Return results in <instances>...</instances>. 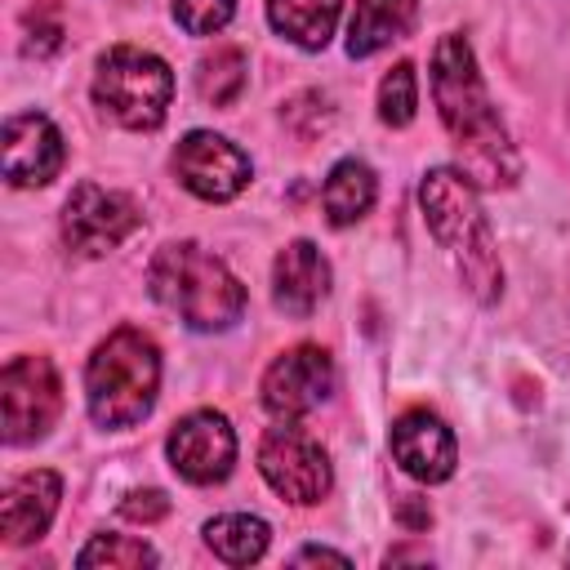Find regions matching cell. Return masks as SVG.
<instances>
[{"instance_id":"6da1fadb","label":"cell","mask_w":570,"mask_h":570,"mask_svg":"<svg viewBox=\"0 0 570 570\" xmlns=\"http://www.w3.org/2000/svg\"><path fill=\"white\" fill-rule=\"evenodd\" d=\"M432 102H436L445 134L459 147L463 174L476 187H512L521 174L517 147H512L508 125L499 120V111L485 94V80L476 71V53L459 31L441 36L432 49Z\"/></svg>"},{"instance_id":"7a4b0ae2","label":"cell","mask_w":570,"mask_h":570,"mask_svg":"<svg viewBox=\"0 0 570 570\" xmlns=\"http://www.w3.org/2000/svg\"><path fill=\"white\" fill-rule=\"evenodd\" d=\"M419 205L428 218V232L436 236V245L450 254L463 289L476 303H499L503 294V263L485 223V209L476 200V187L468 174L459 169H428L419 183Z\"/></svg>"},{"instance_id":"3957f363","label":"cell","mask_w":570,"mask_h":570,"mask_svg":"<svg viewBox=\"0 0 570 570\" xmlns=\"http://www.w3.org/2000/svg\"><path fill=\"white\" fill-rule=\"evenodd\" d=\"M147 289L160 307H169L191 330H232L245 312V285L232 276L223 258L200 249L196 240H174L156 249L147 267Z\"/></svg>"},{"instance_id":"277c9868","label":"cell","mask_w":570,"mask_h":570,"mask_svg":"<svg viewBox=\"0 0 570 570\" xmlns=\"http://www.w3.org/2000/svg\"><path fill=\"white\" fill-rule=\"evenodd\" d=\"M156 392H160V352H156V343L134 325L111 330L85 365L89 419L98 428H134L151 414Z\"/></svg>"},{"instance_id":"5b68a950","label":"cell","mask_w":570,"mask_h":570,"mask_svg":"<svg viewBox=\"0 0 570 570\" xmlns=\"http://www.w3.org/2000/svg\"><path fill=\"white\" fill-rule=\"evenodd\" d=\"M169 98H174V71L160 53L138 49V45H111L98 58L94 102L116 125H125L134 134L160 129V120L169 111Z\"/></svg>"},{"instance_id":"8992f818","label":"cell","mask_w":570,"mask_h":570,"mask_svg":"<svg viewBox=\"0 0 570 570\" xmlns=\"http://www.w3.org/2000/svg\"><path fill=\"white\" fill-rule=\"evenodd\" d=\"M258 472H263V481L281 499H289L298 508L321 503L330 494V485H334L325 445L307 428H298L294 419H281L276 428L263 432V441H258Z\"/></svg>"},{"instance_id":"52a82bcc","label":"cell","mask_w":570,"mask_h":570,"mask_svg":"<svg viewBox=\"0 0 570 570\" xmlns=\"http://www.w3.org/2000/svg\"><path fill=\"white\" fill-rule=\"evenodd\" d=\"M0 410H4V441L31 445L40 441L62 414V379L49 356H13L0 370Z\"/></svg>"},{"instance_id":"ba28073f","label":"cell","mask_w":570,"mask_h":570,"mask_svg":"<svg viewBox=\"0 0 570 570\" xmlns=\"http://www.w3.org/2000/svg\"><path fill=\"white\" fill-rule=\"evenodd\" d=\"M142 227V209L134 196L98 187V183H80L71 187L67 205H62V240L71 254L80 258H102L116 245H125L134 232Z\"/></svg>"},{"instance_id":"9c48e42d","label":"cell","mask_w":570,"mask_h":570,"mask_svg":"<svg viewBox=\"0 0 570 570\" xmlns=\"http://www.w3.org/2000/svg\"><path fill=\"white\" fill-rule=\"evenodd\" d=\"M174 174L191 196H200L209 205H223V200L240 196L249 187V178H254L249 156L232 138H223L214 129L183 134V142L174 147Z\"/></svg>"},{"instance_id":"30bf717a","label":"cell","mask_w":570,"mask_h":570,"mask_svg":"<svg viewBox=\"0 0 570 570\" xmlns=\"http://www.w3.org/2000/svg\"><path fill=\"white\" fill-rule=\"evenodd\" d=\"M338 387V370H334V356L316 343H298L289 352H281L267 374H263V405L276 414V419H303L312 414L316 405L330 401V392Z\"/></svg>"},{"instance_id":"8fae6325","label":"cell","mask_w":570,"mask_h":570,"mask_svg":"<svg viewBox=\"0 0 570 570\" xmlns=\"http://www.w3.org/2000/svg\"><path fill=\"white\" fill-rule=\"evenodd\" d=\"M165 454L174 463V472L191 485H218L232 476L236 463V432L227 423V414L218 410H191L169 428Z\"/></svg>"},{"instance_id":"7c38bea8","label":"cell","mask_w":570,"mask_h":570,"mask_svg":"<svg viewBox=\"0 0 570 570\" xmlns=\"http://www.w3.org/2000/svg\"><path fill=\"white\" fill-rule=\"evenodd\" d=\"M67 160L62 134L45 111H13L4 120V178L13 187H45Z\"/></svg>"},{"instance_id":"4fadbf2b","label":"cell","mask_w":570,"mask_h":570,"mask_svg":"<svg viewBox=\"0 0 570 570\" xmlns=\"http://www.w3.org/2000/svg\"><path fill=\"white\" fill-rule=\"evenodd\" d=\"M392 459L414 476V481H450L454 468H459V445H454V432L445 428L441 414L432 410H405L396 414L392 423Z\"/></svg>"},{"instance_id":"5bb4252c","label":"cell","mask_w":570,"mask_h":570,"mask_svg":"<svg viewBox=\"0 0 570 570\" xmlns=\"http://www.w3.org/2000/svg\"><path fill=\"white\" fill-rule=\"evenodd\" d=\"M325 294H330V263H325V254L312 240H289L276 254V263H272V303L285 316L303 321V316H312L321 307Z\"/></svg>"},{"instance_id":"9a60e30c","label":"cell","mask_w":570,"mask_h":570,"mask_svg":"<svg viewBox=\"0 0 570 570\" xmlns=\"http://www.w3.org/2000/svg\"><path fill=\"white\" fill-rule=\"evenodd\" d=\"M58 499H62V481L58 472L49 468H31L22 476L9 481L4 490V503H0V534L9 548H22L31 539H40L58 512Z\"/></svg>"},{"instance_id":"2e32d148","label":"cell","mask_w":570,"mask_h":570,"mask_svg":"<svg viewBox=\"0 0 570 570\" xmlns=\"http://www.w3.org/2000/svg\"><path fill=\"white\" fill-rule=\"evenodd\" d=\"M414 18H419L414 0H356V13L347 22V53L370 58L392 40H405L414 31Z\"/></svg>"},{"instance_id":"e0dca14e","label":"cell","mask_w":570,"mask_h":570,"mask_svg":"<svg viewBox=\"0 0 570 570\" xmlns=\"http://www.w3.org/2000/svg\"><path fill=\"white\" fill-rule=\"evenodd\" d=\"M374 196H379V178L365 160L347 156L338 160L330 174H325V187H321V209L330 218V227H352L361 223L370 209H374Z\"/></svg>"},{"instance_id":"ac0fdd59","label":"cell","mask_w":570,"mask_h":570,"mask_svg":"<svg viewBox=\"0 0 570 570\" xmlns=\"http://www.w3.org/2000/svg\"><path fill=\"white\" fill-rule=\"evenodd\" d=\"M343 0H267V22L298 49H325L338 27Z\"/></svg>"},{"instance_id":"d6986e66","label":"cell","mask_w":570,"mask_h":570,"mask_svg":"<svg viewBox=\"0 0 570 570\" xmlns=\"http://www.w3.org/2000/svg\"><path fill=\"white\" fill-rule=\"evenodd\" d=\"M267 539H272L267 521H263V517H249V512H223V517L205 521V543H209V552H214L218 561H227V566H249V561H258V557L267 552Z\"/></svg>"},{"instance_id":"ffe728a7","label":"cell","mask_w":570,"mask_h":570,"mask_svg":"<svg viewBox=\"0 0 570 570\" xmlns=\"http://www.w3.org/2000/svg\"><path fill=\"white\" fill-rule=\"evenodd\" d=\"M249 85V62L236 45H223L214 49L209 58H200V71H196V89L209 107H232Z\"/></svg>"},{"instance_id":"44dd1931","label":"cell","mask_w":570,"mask_h":570,"mask_svg":"<svg viewBox=\"0 0 570 570\" xmlns=\"http://www.w3.org/2000/svg\"><path fill=\"white\" fill-rule=\"evenodd\" d=\"M156 548L142 543V539H129V534H94L80 552H76V566L80 570H142V566H156Z\"/></svg>"},{"instance_id":"7402d4cb","label":"cell","mask_w":570,"mask_h":570,"mask_svg":"<svg viewBox=\"0 0 570 570\" xmlns=\"http://www.w3.org/2000/svg\"><path fill=\"white\" fill-rule=\"evenodd\" d=\"M419 111V80L410 62H396L383 80H379V120L392 129H405Z\"/></svg>"},{"instance_id":"603a6c76","label":"cell","mask_w":570,"mask_h":570,"mask_svg":"<svg viewBox=\"0 0 570 570\" xmlns=\"http://www.w3.org/2000/svg\"><path fill=\"white\" fill-rule=\"evenodd\" d=\"M62 36H67V27H62V13H58L53 0H36V4L22 13V53H27V58H49V53H58V49H62Z\"/></svg>"},{"instance_id":"cb8c5ba5","label":"cell","mask_w":570,"mask_h":570,"mask_svg":"<svg viewBox=\"0 0 570 570\" xmlns=\"http://www.w3.org/2000/svg\"><path fill=\"white\" fill-rule=\"evenodd\" d=\"M285 125L303 138V142H312L316 134H325L330 129V120H334V107H330V98L321 94V89H303V94H294L289 102H285Z\"/></svg>"},{"instance_id":"d4e9b609","label":"cell","mask_w":570,"mask_h":570,"mask_svg":"<svg viewBox=\"0 0 570 570\" xmlns=\"http://www.w3.org/2000/svg\"><path fill=\"white\" fill-rule=\"evenodd\" d=\"M236 0H174V22L187 36H214L232 22Z\"/></svg>"},{"instance_id":"484cf974","label":"cell","mask_w":570,"mask_h":570,"mask_svg":"<svg viewBox=\"0 0 570 570\" xmlns=\"http://www.w3.org/2000/svg\"><path fill=\"white\" fill-rule=\"evenodd\" d=\"M169 512V499H165V490H134V494H125V503H120V517H129V521H160Z\"/></svg>"},{"instance_id":"4316f807","label":"cell","mask_w":570,"mask_h":570,"mask_svg":"<svg viewBox=\"0 0 570 570\" xmlns=\"http://www.w3.org/2000/svg\"><path fill=\"white\" fill-rule=\"evenodd\" d=\"M316 561L347 566V557H343V552H330V548H298V552H294V566H316Z\"/></svg>"},{"instance_id":"83f0119b","label":"cell","mask_w":570,"mask_h":570,"mask_svg":"<svg viewBox=\"0 0 570 570\" xmlns=\"http://www.w3.org/2000/svg\"><path fill=\"white\" fill-rule=\"evenodd\" d=\"M566 561H570V548H566Z\"/></svg>"}]
</instances>
